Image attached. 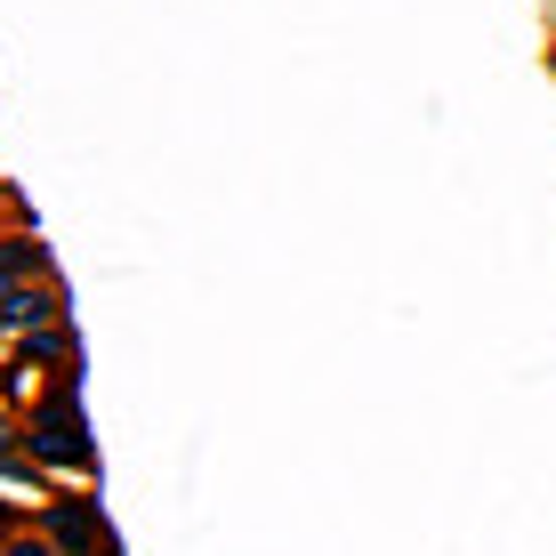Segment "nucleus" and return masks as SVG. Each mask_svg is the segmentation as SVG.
I'll return each mask as SVG.
<instances>
[{"label":"nucleus","mask_w":556,"mask_h":556,"mask_svg":"<svg viewBox=\"0 0 556 556\" xmlns=\"http://www.w3.org/2000/svg\"><path fill=\"white\" fill-rule=\"evenodd\" d=\"M49 541H56V556H113V541H105V516L89 508V501H65L49 516Z\"/></svg>","instance_id":"nucleus-2"},{"label":"nucleus","mask_w":556,"mask_h":556,"mask_svg":"<svg viewBox=\"0 0 556 556\" xmlns=\"http://www.w3.org/2000/svg\"><path fill=\"white\" fill-rule=\"evenodd\" d=\"M41 459H56V468H98V444H89V428H81V412H73V395H56V404L33 419V435H25Z\"/></svg>","instance_id":"nucleus-1"},{"label":"nucleus","mask_w":556,"mask_h":556,"mask_svg":"<svg viewBox=\"0 0 556 556\" xmlns=\"http://www.w3.org/2000/svg\"><path fill=\"white\" fill-rule=\"evenodd\" d=\"M56 315H65V299L41 291V282H33V291H9V299H0V323H16V331H33V323H56Z\"/></svg>","instance_id":"nucleus-3"},{"label":"nucleus","mask_w":556,"mask_h":556,"mask_svg":"<svg viewBox=\"0 0 556 556\" xmlns=\"http://www.w3.org/2000/svg\"><path fill=\"white\" fill-rule=\"evenodd\" d=\"M16 275H41V242H0V299L25 291Z\"/></svg>","instance_id":"nucleus-4"},{"label":"nucleus","mask_w":556,"mask_h":556,"mask_svg":"<svg viewBox=\"0 0 556 556\" xmlns=\"http://www.w3.org/2000/svg\"><path fill=\"white\" fill-rule=\"evenodd\" d=\"M0 532H9V508H0Z\"/></svg>","instance_id":"nucleus-6"},{"label":"nucleus","mask_w":556,"mask_h":556,"mask_svg":"<svg viewBox=\"0 0 556 556\" xmlns=\"http://www.w3.org/2000/svg\"><path fill=\"white\" fill-rule=\"evenodd\" d=\"M9 556H56V541H9Z\"/></svg>","instance_id":"nucleus-5"}]
</instances>
